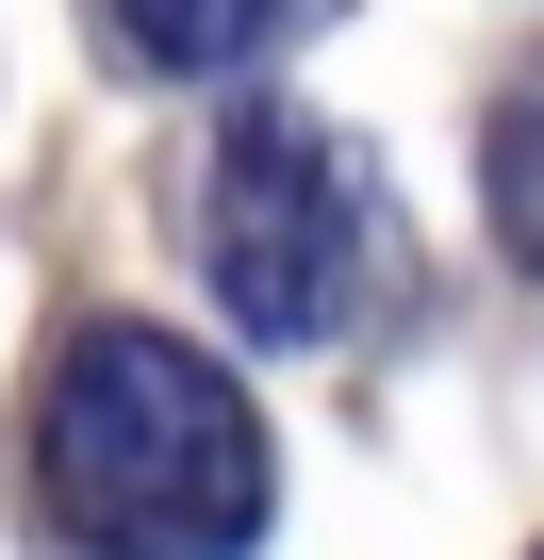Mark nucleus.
<instances>
[{"label": "nucleus", "mask_w": 544, "mask_h": 560, "mask_svg": "<svg viewBox=\"0 0 544 560\" xmlns=\"http://www.w3.org/2000/svg\"><path fill=\"white\" fill-rule=\"evenodd\" d=\"M34 511L67 560H247L264 544V429L182 330L83 314L34 380Z\"/></svg>", "instance_id": "f257e3e1"}, {"label": "nucleus", "mask_w": 544, "mask_h": 560, "mask_svg": "<svg viewBox=\"0 0 544 560\" xmlns=\"http://www.w3.org/2000/svg\"><path fill=\"white\" fill-rule=\"evenodd\" d=\"M281 18H298V0H116L132 67H182V83H198V67H247Z\"/></svg>", "instance_id": "7ed1b4c3"}, {"label": "nucleus", "mask_w": 544, "mask_h": 560, "mask_svg": "<svg viewBox=\"0 0 544 560\" xmlns=\"http://www.w3.org/2000/svg\"><path fill=\"white\" fill-rule=\"evenodd\" d=\"M478 182H495V231H511V264H544V67L495 100V132H478Z\"/></svg>", "instance_id": "20e7f679"}, {"label": "nucleus", "mask_w": 544, "mask_h": 560, "mask_svg": "<svg viewBox=\"0 0 544 560\" xmlns=\"http://www.w3.org/2000/svg\"><path fill=\"white\" fill-rule=\"evenodd\" d=\"M198 280L231 298V330H264V347H331L380 280H396L380 182H363L298 100H247L231 149L198 165Z\"/></svg>", "instance_id": "f03ea898"}]
</instances>
